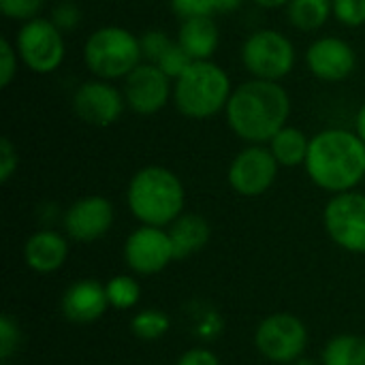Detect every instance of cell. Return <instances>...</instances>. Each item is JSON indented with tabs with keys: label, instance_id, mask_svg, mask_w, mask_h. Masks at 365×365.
Listing matches in <instances>:
<instances>
[{
	"label": "cell",
	"instance_id": "obj_1",
	"mask_svg": "<svg viewBox=\"0 0 365 365\" xmlns=\"http://www.w3.org/2000/svg\"><path fill=\"white\" fill-rule=\"evenodd\" d=\"M233 135L246 143H269L291 118V96L280 81L250 79L233 88L225 109Z\"/></svg>",
	"mask_w": 365,
	"mask_h": 365
},
{
	"label": "cell",
	"instance_id": "obj_2",
	"mask_svg": "<svg viewBox=\"0 0 365 365\" xmlns=\"http://www.w3.org/2000/svg\"><path fill=\"white\" fill-rule=\"evenodd\" d=\"M304 169L329 195L355 190L365 178V143L353 130L325 128L312 135Z\"/></svg>",
	"mask_w": 365,
	"mask_h": 365
},
{
	"label": "cell",
	"instance_id": "obj_3",
	"mask_svg": "<svg viewBox=\"0 0 365 365\" xmlns=\"http://www.w3.org/2000/svg\"><path fill=\"white\" fill-rule=\"evenodd\" d=\"M126 205L139 225L167 229L184 214L186 188L175 171L163 165H148L135 171L126 186Z\"/></svg>",
	"mask_w": 365,
	"mask_h": 365
},
{
	"label": "cell",
	"instance_id": "obj_4",
	"mask_svg": "<svg viewBox=\"0 0 365 365\" xmlns=\"http://www.w3.org/2000/svg\"><path fill=\"white\" fill-rule=\"evenodd\" d=\"M233 83L212 60L192 62L173 81V105L188 120H210L227 109Z\"/></svg>",
	"mask_w": 365,
	"mask_h": 365
},
{
	"label": "cell",
	"instance_id": "obj_5",
	"mask_svg": "<svg viewBox=\"0 0 365 365\" xmlns=\"http://www.w3.org/2000/svg\"><path fill=\"white\" fill-rule=\"evenodd\" d=\"M141 60L139 36L122 26L96 28L83 43V62L96 79H126Z\"/></svg>",
	"mask_w": 365,
	"mask_h": 365
},
{
	"label": "cell",
	"instance_id": "obj_6",
	"mask_svg": "<svg viewBox=\"0 0 365 365\" xmlns=\"http://www.w3.org/2000/svg\"><path fill=\"white\" fill-rule=\"evenodd\" d=\"M308 344L310 334L306 323L291 312L267 314L255 329V346L272 364L291 365L304 357Z\"/></svg>",
	"mask_w": 365,
	"mask_h": 365
},
{
	"label": "cell",
	"instance_id": "obj_7",
	"mask_svg": "<svg viewBox=\"0 0 365 365\" xmlns=\"http://www.w3.org/2000/svg\"><path fill=\"white\" fill-rule=\"evenodd\" d=\"M242 62L255 79L280 81L295 66V45L280 30L261 28L244 41Z\"/></svg>",
	"mask_w": 365,
	"mask_h": 365
},
{
	"label": "cell",
	"instance_id": "obj_8",
	"mask_svg": "<svg viewBox=\"0 0 365 365\" xmlns=\"http://www.w3.org/2000/svg\"><path fill=\"white\" fill-rule=\"evenodd\" d=\"M15 49L21 64L36 75H49L58 71L66 56L62 30L47 17H34L21 24L15 36Z\"/></svg>",
	"mask_w": 365,
	"mask_h": 365
},
{
	"label": "cell",
	"instance_id": "obj_9",
	"mask_svg": "<svg viewBox=\"0 0 365 365\" xmlns=\"http://www.w3.org/2000/svg\"><path fill=\"white\" fill-rule=\"evenodd\" d=\"M323 227L329 240L351 255H365V192L331 195L323 210Z\"/></svg>",
	"mask_w": 365,
	"mask_h": 365
},
{
	"label": "cell",
	"instance_id": "obj_10",
	"mask_svg": "<svg viewBox=\"0 0 365 365\" xmlns=\"http://www.w3.org/2000/svg\"><path fill=\"white\" fill-rule=\"evenodd\" d=\"M280 165L274 158L269 145L248 143L229 165L227 182L233 192L240 197H261L265 195L278 180Z\"/></svg>",
	"mask_w": 365,
	"mask_h": 365
},
{
	"label": "cell",
	"instance_id": "obj_11",
	"mask_svg": "<svg viewBox=\"0 0 365 365\" xmlns=\"http://www.w3.org/2000/svg\"><path fill=\"white\" fill-rule=\"evenodd\" d=\"M124 263L135 276H156L175 261L169 231L163 227L139 225L124 242Z\"/></svg>",
	"mask_w": 365,
	"mask_h": 365
},
{
	"label": "cell",
	"instance_id": "obj_12",
	"mask_svg": "<svg viewBox=\"0 0 365 365\" xmlns=\"http://www.w3.org/2000/svg\"><path fill=\"white\" fill-rule=\"evenodd\" d=\"M126 107L137 115H154L163 111L173 98V79L165 75L156 64L141 62L124 79Z\"/></svg>",
	"mask_w": 365,
	"mask_h": 365
},
{
	"label": "cell",
	"instance_id": "obj_13",
	"mask_svg": "<svg viewBox=\"0 0 365 365\" xmlns=\"http://www.w3.org/2000/svg\"><path fill=\"white\" fill-rule=\"evenodd\" d=\"M115 220L113 203L101 195H88L68 205L62 216V229L68 240L79 244H92L103 240Z\"/></svg>",
	"mask_w": 365,
	"mask_h": 365
},
{
	"label": "cell",
	"instance_id": "obj_14",
	"mask_svg": "<svg viewBox=\"0 0 365 365\" xmlns=\"http://www.w3.org/2000/svg\"><path fill=\"white\" fill-rule=\"evenodd\" d=\"M126 109L124 92H120L111 81L90 79L83 81L73 94L75 115L96 128H107L115 124Z\"/></svg>",
	"mask_w": 365,
	"mask_h": 365
},
{
	"label": "cell",
	"instance_id": "obj_15",
	"mask_svg": "<svg viewBox=\"0 0 365 365\" xmlns=\"http://www.w3.org/2000/svg\"><path fill=\"white\" fill-rule=\"evenodd\" d=\"M306 64L310 73L327 83L344 81L357 66V53L353 45L340 36H321L310 43L306 51Z\"/></svg>",
	"mask_w": 365,
	"mask_h": 365
},
{
	"label": "cell",
	"instance_id": "obj_16",
	"mask_svg": "<svg viewBox=\"0 0 365 365\" xmlns=\"http://www.w3.org/2000/svg\"><path fill=\"white\" fill-rule=\"evenodd\" d=\"M62 317L77 325H90L105 317L109 310L105 282L96 278H81L75 280L71 287L64 289L60 297Z\"/></svg>",
	"mask_w": 365,
	"mask_h": 365
},
{
	"label": "cell",
	"instance_id": "obj_17",
	"mask_svg": "<svg viewBox=\"0 0 365 365\" xmlns=\"http://www.w3.org/2000/svg\"><path fill=\"white\" fill-rule=\"evenodd\" d=\"M71 248L66 233H58L51 229L34 231L24 244V263L34 274H56L68 261Z\"/></svg>",
	"mask_w": 365,
	"mask_h": 365
},
{
	"label": "cell",
	"instance_id": "obj_18",
	"mask_svg": "<svg viewBox=\"0 0 365 365\" xmlns=\"http://www.w3.org/2000/svg\"><path fill=\"white\" fill-rule=\"evenodd\" d=\"M169 237L173 244L175 259H188L197 252H201L212 237L210 222L195 212H184L180 218H175L169 227Z\"/></svg>",
	"mask_w": 365,
	"mask_h": 365
},
{
	"label": "cell",
	"instance_id": "obj_19",
	"mask_svg": "<svg viewBox=\"0 0 365 365\" xmlns=\"http://www.w3.org/2000/svg\"><path fill=\"white\" fill-rule=\"evenodd\" d=\"M178 43L184 47V51L197 62V60H212L220 45V30L214 17H188L182 19Z\"/></svg>",
	"mask_w": 365,
	"mask_h": 365
},
{
	"label": "cell",
	"instance_id": "obj_20",
	"mask_svg": "<svg viewBox=\"0 0 365 365\" xmlns=\"http://www.w3.org/2000/svg\"><path fill=\"white\" fill-rule=\"evenodd\" d=\"M310 139L312 137H308L302 128L287 124L272 137V141L267 145L280 167H299L306 163V156L310 150Z\"/></svg>",
	"mask_w": 365,
	"mask_h": 365
},
{
	"label": "cell",
	"instance_id": "obj_21",
	"mask_svg": "<svg viewBox=\"0 0 365 365\" xmlns=\"http://www.w3.org/2000/svg\"><path fill=\"white\" fill-rule=\"evenodd\" d=\"M329 15H334L331 0H289L287 4L289 24L302 32L321 30Z\"/></svg>",
	"mask_w": 365,
	"mask_h": 365
},
{
	"label": "cell",
	"instance_id": "obj_22",
	"mask_svg": "<svg viewBox=\"0 0 365 365\" xmlns=\"http://www.w3.org/2000/svg\"><path fill=\"white\" fill-rule=\"evenodd\" d=\"M321 365H365V338L338 334L321 351Z\"/></svg>",
	"mask_w": 365,
	"mask_h": 365
},
{
	"label": "cell",
	"instance_id": "obj_23",
	"mask_svg": "<svg viewBox=\"0 0 365 365\" xmlns=\"http://www.w3.org/2000/svg\"><path fill=\"white\" fill-rule=\"evenodd\" d=\"M130 334L143 342H156L165 338L171 329V317L158 308H145L130 317Z\"/></svg>",
	"mask_w": 365,
	"mask_h": 365
},
{
	"label": "cell",
	"instance_id": "obj_24",
	"mask_svg": "<svg viewBox=\"0 0 365 365\" xmlns=\"http://www.w3.org/2000/svg\"><path fill=\"white\" fill-rule=\"evenodd\" d=\"M105 293L109 308L113 310H133L141 299V284L137 282L135 274H115L105 282Z\"/></svg>",
	"mask_w": 365,
	"mask_h": 365
},
{
	"label": "cell",
	"instance_id": "obj_25",
	"mask_svg": "<svg viewBox=\"0 0 365 365\" xmlns=\"http://www.w3.org/2000/svg\"><path fill=\"white\" fill-rule=\"evenodd\" d=\"M21 344V329L13 314L0 317V361H11Z\"/></svg>",
	"mask_w": 365,
	"mask_h": 365
},
{
	"label": "cell",
	"instance_id": "obj_26",
	"mask_svg": "<svg viewBox=\"0 0 365 365\" xmlns=\"http://www.w3.org/2000/svg\"><path fill=\"white\" fill-rule=\"evenodd\" d=\"M192 62H195V60L184 51V47H182L178 41H173V43H171V47H169L160 58H158L156 66H158L165 75H169V77L175 81V79H178V77H180V75H182L190 64H192Z\"/></svg>",
	"mask_w": 365,
	"mask_h": 365
},
{
	"label": "cell",
	"instance_id": "obj_27",
	"mask_svg": "<svg viewBox=\"0 0 365 365\" xmlns=\"http://www.w3.org/2000/svg\"><path fill=\"white\" fill-rule=\"evenodd\" d=\"M169 4L180 19L214 17L216 13H220V0H169Z\"/></svg>",
	"mask_w": 365,
	"mask_h": 365
},
{
	"label": "cell",
	"instance_id": "obj_28",
	"mask_svg": "<svg viewBox=\"0 0 365 365\" xmlns=\"http://www.w3.org/2000/svg\"><path fill=\"white\" fill-rule=\"evenodd\" d=\"M43 6H45V0H0L2 15L6 19L21 21V24L38 17Z\"/></svg>",
	"mask_w": 365,
	"mask_h": 365
},
{
	"label": "cell",
	"instance_id": "obj_29",
	"mask_svg": "<svg viewBox=\"0 0 365 365\" xmlns=\"http://www.w3.org/2000/svg\"><path fill=\"white\" fill-rule=\"evenodd\" d=\"M334 17L349 28H359L365 24V0H331Z\"/></svg>",
	"mask_w": 365,
	"mask_h": 365
},
{
	"label": "cell",
	"instance_id": "obj_30",
	"mask_svg": "<svg viewBox=\"0 0 365 365\" xmlns=\"http://www.w3.org/2000/svg\"><path fill=\"white\" fill-rule=\"evenodd\" d=\"M141 41V53H143V60L145 62H152L156 64L158 58L171 47V36L165 32V30H148L139 36Z\"/></svg>",
	"mask_w": 365,
	"mask_h": 365
},
{
	"label": "cell",
	"instance_id": "obj_31",
	"mask_svg": "<svg viewBox=\"0 0 365 365\" xmlns=\"http://www.w3.org/2000/svg\"><path fill=\"white\" fill-rule=\"evenodd\" d=\"M19 53L15 49V43H11L6 36L0 41V88H9L11 81L17 75V64H19Z\"/></svg>",
	"mask_w": 365,
	"mask_h": 365
},
{
	"label": "cell",
	"instance_id": "obj_32",
	"mask_svg": "<svg viewBox=\"0 0 365 365\" xmlns=\"http://www.w3.org/2000/svg\"><path fill=\"white\" fill-rule=\"evenodd\" d=\"M17 167H19L17 145L9 137H2L0 139V182L6 184L17 173Z\"/></svg>",
	"mask_w": 365,
	"mask_h": 365
},
{
	"label": "cell",
	"instance_id": "obj_33",
	"mask_svg": "<svg viewBox=\"0 0 365 365\" xmlns=\"http://www.w3.org/2000/svg\"><path fill=\"white\" fill-rule=\"evenodd\" d=\"M79 17L81 13L75 2H58L49 19L64 32V30H73L79 24Z\"/></svg>",
	"mask_w": 365,
	"mask_h": 365
},
{
	"label": "cell",
	"instance_id": "obj_34",
	"mask_svg": "<svg viewBox=\"0 0 365 365\" xmlns=\"http://www.w3.org/2000/svg\"><path fill=\"white\" fill-rule=\"evenodd\" d=\"M175 365H222L218 355L207 351L205 346H195V349H188L186 353H182L178 357Z\"/></svg>",
	"mask_w": 365,
	"mask_h": 365
},
{
	"label": "cell",
	"instance_id": "obj_35",
	"mask_svg": "<svg viewBox=\"0 0 365 365\" xmlns=\"http://www.w3.org/2000/svg\"><path fill=\"white\" fill-rule=\"evenodd\" d=\"M355 133L361 137V141L365 143V103L361 105V109H359V113L355 118Z\"/></svg>",
	"mask_w": 365,
	"mask_h": 365
},
{
	"label": "cell",
	"instance_id": "obj_36",
	"mask_svg": "<svg viewBox=\"0 0 365 365\" xmlns=\"http://www.w3.org/2000/svg\"><path fill=\"white\" fill-rule=\"evenodd\" d=\"M244 0H220V13H233L242 6Z\"/></svg>",
	"mask_w": 365,
	"mask_h": 365
},
{
	"label": "cell",
	"instance_id": "obj_37",
	"mask_svg": "<svg viewBox=\"0 0 365 365\" xmlns=\"http://www.w3.org/2000/svg\"><path fill=\"white\" fill-rule=\"evenodd\" d=\"M252 2L263 6V9H280V6L289 4V0H252Z\"/></svg>",
	"mask_w": 365,
	"mask_h": 365
},
{
	"label": "cell",
	"instance_id": "obj_38",
	"mask_svg": "<svg viewBox=\"0 0 365 365\" xmlns=\"http://www.w3.org/2000/svg\"><path fill=\"white\" fill-rule=\"evenodd\" d=\"M291 365H321V361H314V359H308V357H302L297 361H293Z\"/></svg>",
	"mask_w": 365,
	"mask_h": 365
},
{
	"label": "cell",
	"instance_id": "obj_39",
	"mask_svg": "<svg viewBox=\"0 0 365 365\" xmlns=\"http://www.w3.org/2000/svg\"><path fill=\"white\" fill-rule=\"evenodd\" d=\"M0 365H13L11 361H0Z\"/></svg>",
	"mask_w": 365,
	"mask_h": 365
},
{
	"label": "cell",
	"instance_id": "obj_40",
	"mask_svg": "<svg viewBox=\"0 0 365 365\" xmlns=\"http://www.w3.org/2000/svg\"><path fill=\"white\" fill-rule=\"evenodd\" d=\"M58 2H77V0H58Z\"/></svg>",
	"mask_w": 365,
	"mask_h": 365
}]
</instances>
